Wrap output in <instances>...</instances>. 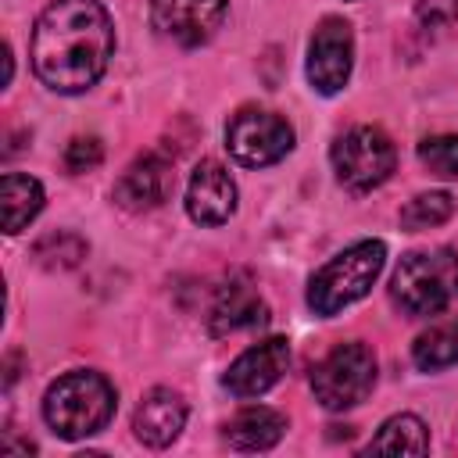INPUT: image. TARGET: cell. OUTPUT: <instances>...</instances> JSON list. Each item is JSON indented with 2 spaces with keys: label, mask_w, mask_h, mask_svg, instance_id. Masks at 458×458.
<instances>
[{
  "label": "cell",
  "mask_w": 458,
  "mask_h": 458,
  "mask_svg": "<svg viewBox=\"0 0 458 458\" xmlns=\"http://www.w3.org/2000/svg\"><path fill=\"white\" fill-rule=\"evenodd\" d=\"M114 21L100 0H50L29 39L36 79L54 93H86L107 72Z\"/></svg>",
  "instance_id": "1"
},
{
  "label": "cell",
  "mask_w": 458,
  "mask_h": 458,
  "mask_svg": "<svg viewBox=\"0 0 458 458\" xmlns=\"http://www.w3.org/2000/svg\"><path fill=\"white\" fill-rule=\"evenodd\" d=\"M118 408V394L104 372L72 369L57 376L43 394V422L61 440H82L100 433Z\"/></svg>",
  "instance_id": "2"
},
{
  "label": "cell",
  "mask_w": 458,
  "mask_h": 458,
  "mask_svg": "<svg viewBox=\"0 0 458 458\" xmlns=\"http://www.w3.org/2000/svg\"><path fill=\"white\" fill-rule=\"evenodd\" d=\"M394 304L411 318H429L458 301V250L429 247L401 258L390 279Z\"/></svg>",
  "instance_id": "3"
},
{
  "label": "cell",
  "mask_w": 458,
  "mask_h": 458,
  "mask_svg": "<svg viewBox=\"0 0 458 458\" xmlns=\"http://www.w3.org/2000/svg\"><path fill=\"white\" fill-rule=\"evenodd\" d=\"M386 265V243L383 240H358L344 247L336 258H329L308 283V308L322 318H333L347 304L361 301L372 283L379 279Z\"/></svg>",
  "instance_id": "4"
},
{
  "label": "cell",
  "mask_w": 458,
  "mask_h": 458,
  "mask_svg": "<svg viewBox=\"0 0 458 458\" xmlns=\"http://www.w3.org/2000/svg\"><path fill=\"white\" fill-rule=\"evenodd\" d=\"M376 386V354L361 340L336 344L311 365V394L326 411L358 408Z\"/></svg>",
  "instance_id": "5"
},
{
  "label": "cell",
  "mask_w": 458,
  "mask_h": 458,
  "mask_svg": "<svg viewBox=\"0 0 458 458\" xmlns=\"http://www.w3.org/2000/svg\"><path fill=\"white\" fill-rule=\"evenodd\" d=\"M329 161H333L336 179L347 190L369 193L394 175L397 150H394V140L379 125H351L347 132H340L333 140Z\"/></svg>",
  "instance_id": "6"
},
{
  "label": "cell",
  "mask_w": 458,
  "mask_h": 458,
  "mask_svg": "<svg viewBox=\"0 0 458 458\" xmlns=\"http://www.w3.org/2000/svg\"><path fill=\"white\" fill-rule=\"evenodd\" d=\"M293 125L268 107H240L225 122V150L243 168H268L293 150Z\"/></svg>",
  "instance_id": "7"
},
{
  "label": "cell",
  "mask_w": 458,
  "mask_h": 458,
  "mask_svg": "<svg viewBox=\"0 0 458 458\" xmlns=\"http://www.w3.org/2000/svg\"><path fill=\"white\" fill-rule=\"evenodd\" d=\"M354 68V32L351 21L326 14L315 25V36L308 43V82L315 93L333 97L347 86Z\"/></svg>",
  "instance_id": "8"
},
{
  "label": "cell",
  "mask_w": 458,
  "mask_h": 458,
  "mask_svg": "<svg viewBox=\"0 0 458 458\" xmlns=\"http://www.w3.org/2000/svg\"><path fill=\"white\" fill-rule=\"evenodd\" d=\"M229 14V0H150V25L179 47L208 43Z\"/></svg>",
  "instance_id": "9"
},
{
  "label": "cell",
  "mask_w": 458,
  "mask_h": 458,
  "mask_svg": "<svg viewBox=\"0 0 458 458\" xmlns=\"http://www.w3.org/2000/svg\"><path fill=\"white\" fill-rule=\"evenodd\" d=\"M286 365H290V340L286 336H268V340L250 344L247 351H240L233 358V365L222 376V386L233 397L250 401V397L268 394L283 379Z\"/></svg>",
  "instance_id": "10"
},
{
  "label": "cell",
  "mask_w": 458,
  "mask_h": 458,
  "mask_svg": "<svg viewBox=\"0 0 458 458\" xmlns=\"http://www.w3.org/2000/svg\"><path fill=\"white\" fill-rule=\"evenodd\" d=\"M175 186V168L165 154L147 150L125 165V172L114 179V204L125 211H154L168 200Z\"/></svg>",
  "instance_id": "11"
},
{
  "label": "cell",
  "mask_w": 458,
  "mask_h": 458,
  "mask_svg": "<svg viewBox=\"0 0 458 458\" xmlns=\"http://www.w3.org/2000/svg\"><path fill=\"white\" fill-rule=\"evenodd\" d=\"M236 211V182L229 175V168L215 157H204L193 175H190V186H186V215L197 222V225H225Z\"/></svg>",
  "instance_id": "12"
},
{
  "label": "cell",
  "mask_w": 458,
  "mask_h": 458,
  "mask_svg": "<svg viewBox=\"0 0 458 458\" xmlns=\"http://www.w3.org/2000/svg\"><path fill=\"white\" fill-rule=\"evenodd\" d=\"M268 322V308L258 297L254 283L243 276H233L225 286H218L215 304L208 311V333L211 336H229L243 329H258Z\"/></svg>",
  "instance_id": "13"
},
{
  "label": "cell",
  "mask_w": 458,
  "mask_h": 458,
  "mask_svg": "<svg viewBox=\"0 0 458 458\" xmlns=\"http://www.w3.org/2000/svg\"><path fill=\"white\" fill-rule=\"evenodd\" d=\"M186 426V401L172 386H154L132 411V433L143 447H168Z\"/></svg>",
  "instance_id": "14"
},
{
  "label": "cell",
  "mask_w": 458,
  "mask_h": 458,
  "mask_svg": "<svg viewBox=\"0 0 458 458\" xmlns=\"http://www.w3.org/2000/svg\"><path fill=\"white\" fill-rule=\"evenodd\" d=\"M283 433H286V415L268 404H247L225 422V440L236 451H268L283 440Z\"/></svg>",
  "instance_id": "15"
},
{
  "label": "cell",
  "mask_w": 458,
  "mask_h": 458,
  "mask_svg": "<svg viewBox=\"0 0 458 458\" xmlns=\"http://www.w3.org/2000/svg\"><path fill=\"white\" fill-rule=\"evenodd\" d=\"M0 208H4V233L18 236L39 211H43V186L32 175L7 172L0 179Z\"/></svg>",
  "instance_id": "16"
},
{
  "label": "cell",
  "mask_w": 458,
  "mask_h": 458,
  "mask_svg": "<svg viewBox=\"0 0 458 458\" xmlns=\"http://www.w3.org/2000/svg\"><path fill=\"white\" fill-rule=\"evenodd\" d=\"M365 451L369 454H426L429 451V429L419 415L401 411L379 426V433L369 440Z\"/></svg>",
  "instance_id": "17"
},
{
  "label": "cell",
  "mask_w": 458,
  "mask_h": 458,
  "mask_svg": "<svg viewBox=\"0 0 458 458\" xmlns=\"http://www.w3.org/2000/svg\"><path fill=\"white\" fill-rule=\"evenodd\" d=\"M411 361L422 372H440L458 365V315L433 322L426 333H419L411 344Z\"/></svg>",
  "instance_id": "18"
},
{
  "label": "cell",
  "mask_w": 458,
  "mask_h": 458,
  "mask_svg": "<svg viewBox=\"0 0 458 458\" xmlns=\"http://www.w3.org/2000/svg\"><path fill=\"white\" fill-rule=\"evenodd\" d=\"M86 250H89V243L79 233H72V229H50V233H43L32 243V261L39 268H47V272H68V268L82 265Z\"/></svg>",
  "instance_id": "19"
},
{
  "label": "cell",
  "mask_w": 458,
  "mask_h": 458,
  "mask_svg": "<svg viewBox=\"0 0 458 458\" xmlns=\"http://www.w3.org/2000/svg\"><path fill=\"white\" fill-rule=\"evenodd\" d=\"M454 215V197L447 190H429L411 197L401 208V229L404 233H422V229H437Z\"/></svg>",
  "instance_id": "20"
},
{
  "label": "cell",
  "mask_w": 458,
  "mask_h": 458,
  "mask_svg": "<svg viewBox=\"0 0 458 458\" xmlns=\"http://www.w3.org/2000/svg\"><path fill=\"white\" fill-rule=\"evenodd\" d=\"M419 161L440 179H458V136L454 132H437L419 143Z\"/></svg>",
  "instance_id": "21"
},
{
  "label": "cell",
  "mask_w": 458,
  "mask_h": 458,
  "mask_svg": "<svg viewBox=\"0 0 458 458\" xmlns=\"http://www.w3.org/2000/svg\"><path fill=\"white\" fill-rule=\"evenodd\" d=\"M100 161H104V143L97 136H75V140H68V147H64V168L72 175L93 172Z\"/></svg>",
  "instance_id": "22"
},
{
  "label": "cell",
  "mask_w": 458,
  "mask_h": 458,
  "mask_svg": "<svg viewBox=\"0 0 458 458\" xmlns=\"http://www.w3.org/2000/svg\"><path fill=\"white\" fill-rule=\"evenodd\" d=\"M415 18L426 29H444L458 18V0H415Z\"/></svg>",
  "instance_id": "23"
}]
</instances>
